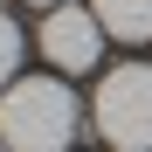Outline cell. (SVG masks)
Masks as SVG:
<instances>
[{"instance_id":"6da1fadb","label":"cell","mask_w":152,"mask_h":152,"mask_svg":"<svg viewBox=\"0 0 152 152\" xmlns=\"http://www.w3.org/2000/svg\"><path fill=\"white\" fill-rule=\"evenodd\" d=\"M76 97L56 76H14L0 90V145L7 152H69Z\"/></svg>"},{"instance_id":"7a4b0ae2","label":"cell","mask_w":152,"mask_h":152,"mask_svg":"<svg viewBox=\"0 0 152 152\" xmlns=\"http://www.w3.org/2000/svg\"><path fill=\"white\" fill-rule=\"evenodd\" d=\"M97 132H104V145L118 152H152V62H124L111 69L104 83H97Z\"/></svg>"},{"instance_id":"3957f363","label":"cell","mask_w":152,"mask_h":152,"mask_svg":"<svg viewBox=\"0 0 152 152\" xmlns=\"http://www.w3.org/2000/svg\"><path fill=\"white\" fill-rule=\"evenodd\" d=\"M42 56L56 62L62 76H90L97 69V56H104V21H97L90 7H48V21H42Z\"/></svg>"},{"instance_id":"277c9868","label":"cell","mask_w":152,"mask_h":152,"mask_svg":"<svg viewBox=\"0 0 152 152\" xmlns=\"http://www.w3.org/2000/svg\"><path fill=\"white\" fill-rule=\"evenodd\" d=\"M90 14L118 42H152V0H90Z\"/></svg>"},{"instance_id":"5b68a950","label":"cell","mask_w":152,"mask_h":152,"mask_svg":"<svg viewBox=\"0 0 152 152\" xmlns=\"http://www.w3.org/2000/svg\"><path fill=\"white\" fill-rule=\"evenodd\" d=\"M14 69H21V28H14V14L0 7V90L14 83Z\"/></svg>"},{"instance_id":"8992f818","label":"cell","mask_w":152,"mask_h":152,"mask_svg":"<svg viewBox=\"0 0 152 152\" xmlns=\"http://www.w3.org/2000/svg\"><path fill=\"white\" fill-rule=\"evenodd\" d=\"M35 7H62V0H35Z\"/></svg>"},{"instance_id":"52a82bcc","label":"cell","mask_w":152,"mask_h":152,"mask_svg":"<svg viewBox=\"0 0 152 152\" xmlns=\"http://www.w3.org/2000/svg\"><path fill=\"white\" fill-rule=\"evenodd\" d=\"M0 152H7V145H0Z\"/></svg>"}]
</instances>
